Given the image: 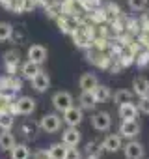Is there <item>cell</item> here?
I'll return each instance as SVG.
<instances>
[{"label": "cell", "instance_id": "25", "mask_svg": "<svg viewBox=\"0 0 149 159\" xmlns=\"http://www.w3.org/2000/svg\"><path fill=\"white\" fill-rule=\"evenodd\" d=\"M13 127V116L8 112H0V129H11Z\"/></svg>", "mask_w": 149, "mask_h": 159}, {"label": "cell", "instance_id": "16", "mask_svg": "<svg viewBox=\"0 0 149 159\" xmlns=\"http://www.w3.org/2000/svg\"><path fill=\"white\" fill-rule=\"evenodd\" d=\"M119 116L123 120H136L138 107H134L132 103H123V105H119Z\"/></svg>", "mask_w": 149, "mask_h": 159}, {"label": "cell", "instance_id": "1", "mask_svg": "<svg viewBox=\"0 0 149 159\" xmlns=\"http://www.w3.org/2000/svg\"><path fill=\"white\" fill-rule=\"evenodd\" d=\"M34 111H36V101H34L32 98H28V96H23V98H19V99L13 103V112H17V114L28 116V114H32Z\"/></svg>", "mask_w": 149, "mask_h": 159}, {"label": "cell", "instance_id": "2", "mask_svg": "<svg viewBox=\"0 0 149 159\" xmlns=\"http://www.w3.org/2000/svg\"><path fill=\"white\" fill-rule=\"evenodd\" d=\"M52 105H54L56 111L65 112L69 107H73V96L69 92H56L52 96Z\"/></svg>", "mask_w": 149, "mask_h": 159}, {"label": "cell", "instance_id": "32", "mask_svg": "<svg viewBox=\"0 0 149 159\" xmlns=\"http://www.w3.org/2000/svg\"><path fill=\"white\" fill-rule=\"evenodd\" d=\"M88 159H97V157H95V155H90V157H88Z\"/></svg>", "mask_w": 149, "mask_h": 159}, {"label": "cell", "instance_id": "27", "mask_svg": "<svg viewBox=\"0 0 149 159\" xmlns=\"http://www.w3.org/2000/svg\"><path fill=\"white\" fill-rule=\"evenodd\" d=\"M129 8L134 11H142L147 8V0H129Z\"/></svg>", "mask_w": 149, "mask_h": 159}, {"label": "cell", "instance_id": "3", "mask_svg": "<svg viewBox=\"0 0 149 159\" xmlns=\"http://www.w3.org/2000/svg\"><path fill=\"white\" fill-rule=\"evenodd\" d=\"M39 125H41V129H43L45 133H56V131H60V127H62V118H60L58 114H45V116L41 118Z\"/></svg>", "mask_w": 149, "mask_h": 159}, {"label": "cell", "instance_id": "7", "mask_svg": "<svg viewBox=\"0 0 149 159\" xmlns=\"http://www.w3.org/2000/svg\"><path fill=\"white\" fill-rule=\"evenodd\" d=\"M123 152H125L127 159H142L143 157V146L140 142H136V140L127 142L125 148H123Z\"/></svg>", "mask_w": 149, "mask_h": 159}, {"label": "cell", "instance_id": "29", "mask_svg": "<svg viewBox=\"0 0 149 159\" xmlns=\"http://www.w3.org/2000/svg\"><path fill=\"white\" fill-rule=\"evenodd\" d=\"M34 8V0H19V4H17V10L21 11H30Z\"/></svg>", "mask_w": 149, "mask_h": 159}, {"label": "cell", "instance_id": "14", "mask_svg": "<svg viewBox=\"0 0 149 159\" xmlns=\"http://www.w3.org/2000/svg\"><path fill=\"white\" fill-rule=\"evenodd\" d=\"M0 148L6 152H11L15 148V137L10 133V129H2L0 133Z\"/></svg>", "mask_w": 149, "mask_h": 159}, {"label": "cell", "instance_id": "4", "mask_svg": "<svg viewBox=\"0 0 149 159\" xmlns=\"http://www.w3.org/2000/svg\"><path fill=\"white\" fill-rule=\"evenodd\" d=\"M92 125L97 131H108L110 125H112V118H110L108 112H95L92 116Z\"/></svg>", "mask_w": 149, "mask_h": 159}, {"label": "cell", "instance_id": "5", "mask_svg": "<svg viewBox=\"0 0 149 159\" xmlns=\"http://www.w3.org/2000/svg\"><path fill=\"white\" fill-rule=\"evenodd\" d=\"M62 142L67 146H77L80 142V131L74 125H67V129L62 131Z\"/></svg>", "mask_w": 149, "mask_h": 159}, {"label": "cell", "instance_id": "21", "mask_svg": "<svg viewBox=\"0 0 149 159\" xmlns=\"http://www.w3.org/2000/svg\"><path fill=\"white\" fill-rule=\"evenodd\" d=\"M112 99H114V103H117V105L130 103V101H132V92H130V90H117V92L112 96Z\"/></svg>", "mask_w": 149, "mask_h": 159}, {"label": "cell", "instance_id": "18", "mask_svg": "<svg viewBox=\"0 0 149 159\" xmlns=\"http://www.w3.org/2000/svg\"><path fill=\"white\" fill-rule=\"evenodd\" d=\"M73 36H74V43L80 45V47H88V45H92V36H90L88 30L77 28V30L73 32Z\"/></svg>", "mask_w": 149, "mask_h": 159}, {"label": "cell", "instance_id": "15", "mask_svg": "<svg viewBox=\"0 0 149 159\" xmlns=\"http://www.w3.org/2000/svg\"><path fill=\"white\" fill-rule=\"evenodd\" d=\"M79 84H80L82 92H84V90H95V86L99 84V81H97V77H95L93 73H84V75L80 77Z\"/></svg>", "mask_w": 149, "mask_h": 159}, {"label": "cell", "instance_id": "30", "mask_svg": "<svg viewBox=\"0 0 149 159\" xmlns=\"http://www.w3.org/2000/svg\"><path fill=\"white\" fill-rule=\"evenodd\" d=\"M65 159H80V152L77 150V146H69V148H67Z\"/></svg>", "mask_w": 149, "mask_h": 159}, {"label": "cell", "instance_id": "9", "mask_svg": "<svg viewBox=\"0 0 149 159\" xmlns=\"http://www.w3.org/2000/svg\"><path fill=\"white\" fill-rule=\"evenodd\" d=\"M28 60H32V62H36V64L41 66L47 60V49L43 45H32L28 49Z\"/></svg>", "mask_w": 149, "mask_h": 159}, {"label": "cell", "instance_id": "13", "mask_svg": "<svg viewBox=\"0 0 149 159\" xmlns=\"http://www.w3.org/2000/svg\"><path fill=\"white\" fill-rule=\"evenodd\" d=\"M67 144L63 142H56V144H50V148L47 150L49 157L50 159H65V153H67Z\"/></svg>", "mask_w": 149, "mask_h": 159}, {"label": "cell", "instance_id": "20", "mask_svg": "<svg viewBox=\"0 0 149 159\" xmlns=\"http://www.w3.org/2000/svg\"><path fill=\"white\" fill-rule=\"evenodd\" d=\"M19 60H21V56H19L17 51H8V52H6V60H4V62H6V66H8L10 71H15V69H17Z\"/></svg>", "mask_w": 149, "mask_h": 159}, {"label": "cell", "instance_id": "28", "mask_svg": "<svg viewBox=\"0 0 149 159\" xmlns=\"http://www.w3.org/2000/svg\"><path fill=\"white\" fill-rule=\"evenodd\" d=\"M138 111L143 112V114H149V96H147V98H140V101H138Z\"/></svg>", "mask_w": 149, "mask_h": 159}, {"label": "cell", "instance_id": "31", "mask_svg": "<svg viewBox=\"0 0 149 159\" xmlns=\"http://www.w3.org/2000/svg\"><path fill=\"white\" fill-rule=\"evenodd\" d=\"M147 62H149V51H145V52H142V54H138V56H136V64H138V66H142V67H143Z\"/></svg>", "mask_w": 149, "mask_h": 159}, {"label": "cell", "instance_id": "24", "mask_svg": "<svg viewBox=\"0 0 149 159\" xmlns=\"http://www.w3.org/2000/svg\"><path fill=\"white\" fill-rule=\"evenodd\" d=\"M13 36V28L10 23H0V41H8Z\"/></svg>", "mask_w": 149, "mask_h": 159}, {"label": "cell", "instance_id": "11", "mask_svg": "<svg viewBox=\"0 0 149 159\" xmlns=\"http://www.w3.org/2000/svg\"><path fill=\"white\" fill-rule=\"evenodd\" d=\"M32 84H34V88H36L37 92H47V90H49V86H50V79H49V75H47V73L39 71V73L32 79Z\"/></svg>", "mask_w": 149, "mask_h": 159}, {"label": "cell", "instance_id": "8", "mask_svg": "<svg viewBox=\"0 0 149 159\" xmlns=\"http://www.w3.org/2000/svg\"><path fill=\"white\" fill-rule=\"evenodd\" d=\"M63 122H65L67 125H74V127H77V125L82 122V109L69 107V109L63 112Z\"/></svg>", "mask_w": 149, "mask_h": 159}, {"label": "cell", "instance_id": "22", "mask_svg": "<svg viewBox=\"0 0 149 159\" xmlns=\"http://www.w3.org/2000/svg\"><path fill=\"white\" fill-rule=\"evenodd\" d=\"M30 157V150L24 144H15V148L11 150V159H28Z\"/></svg>", "mask_w": 149, "mask_h": 159}, {"label": "cell", "instance_id": "6", "mask_svg": "<svg viewBox=\"0 0 149 159\" xmlns=\"http://www.w3.org/2000/svg\"><path fill=\"white\" fill-rule=\"evenodd\" d=\"M119 133L125 139H134L140 133V125L136 124V120H123L119 125Z\"/></svg>", "mask_w": 149, "mask_h": 159}, {"label": "cell", "instance_id": "17", "mask_svg": "<svg viewBox=\"0 0 149 159\" xmlns=\"http://www.w3.org/2000/svg\"><path fill=\"white\" fill-rule=\"evenodd\" d=\"M121 148V137L119 135H108L103 140V150L106 152H117Z\"/></svg>", "mask_w": 149, "mask_h": 159}, {"label": "cell", "instance_id": "12", "mask_svg": "<svg viewBox=\"0 0 149 159\" xmlns=\"http://www.w3.org/2000/svg\"><path fill=\"white\" fill-rule=\"evenodd\" d=\"M79 103H80L82 109L92 111V109L97 105V99H95V96H93V90H84V92L80 94V98H79Z\"/></svg>", "mask_w": 149, "mask_h": 159}, {"label": "cell", "instance_id": "26", "mask_svg": "<svg viewBox=\"0 0 149 159\" xmlns=\"http://www.w3.org/2000/svg\"><path fill=\"white\" fill-rule=\"evenodd\" d=\"M60 26L65 30V32H74L79 28V23L74 19H60Z\"/></svg>", "mask_w": 149, "mask_h": 159}, {"label": "cell", "instance_id": "23", "mask_svg": "<svg viewBox=\"0 0 149 159\" xmlns=\"http://www.w3.org/2000/svg\"><path fill=\"white\" fill-rule=\"evenodd\" d=\"M93 96H95L97 103H104V101L110 98V90H108L104 84H97L95 90H93Z\"/></svg>", "mask_w": 149, "mask_h": 159}, {"label": "cell", "instance_id": "10", "mask_svg": "<svg viewBox=\"0 0 149 159\" xmlns=\"http://www.w3.org/2000/svg\"><path fill=\"white\" fill-rule=\"evenodd\" d=\"M132 88H134V94L138 98H147L149 96V81L145 77H136L132 81Z\"/></svg>", "mask_w": 149, "mask_h": 159}, {"label": "cell", "instance_id": "19", "mask_svg": "<svg viewBox=\"0 0 149 159\" xmlns=\"http://www.w3.org/2000/svg\"><path fill=\"white\" fill-rule=\"evenodd\" d=\"M21 71H23V75H24V79H32L41 71L39 69V64H36V62H32V60H28V62H24L23 64V67H21Z\"/></svg>", "mask_w": 149, "mask_h": 159}]
</instances>
